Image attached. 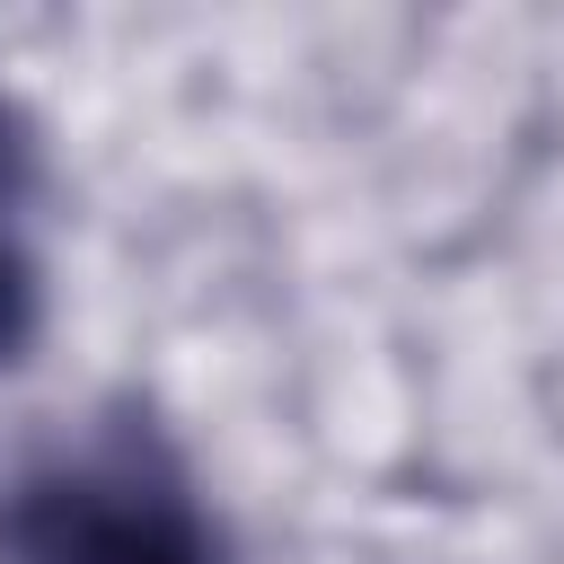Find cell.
Wrapping results in <instances>:
<instances>
[{"label": "cell", "instance_id": "obj_1", "mask_svg": "<svg viewBox=\"0 0 564 564\" xmlns=\"http://www.w3.org/2000/svg\"><path fill=\"white\" fill-rule=\"evenodd\" d=\"M0 555L9 564H220L185 485L141 449H79L26 476Z\"/></svg>", "mask_w": 564, "mask_h": 564}, {"label": "cell", "instance_id": "obj_2", "mask_svg": "<svg viewBox=\"0 0 564 564\" xmlns=\"http://www.w3.org/2000/svg\"><path fill=\"white\" fill-rule=\"evenodd\" d=\"M26 317V185H18V150L0 132V352Z\"/></svg>", "mask_w": 564, "mask_h": 564}]
</instances>
